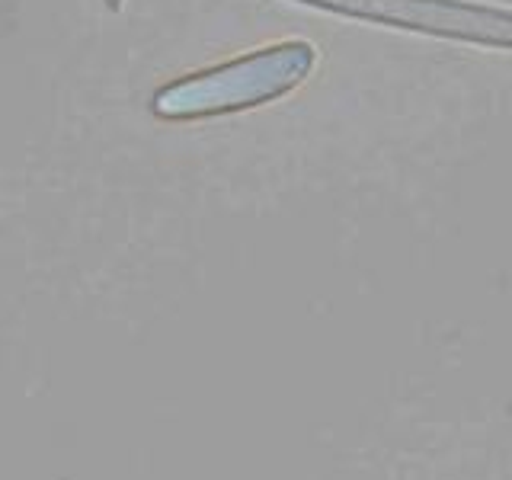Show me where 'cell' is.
Returning a JSON list of instances; mask_svg holds the SVG:
<instances>
[{
  "label": "cell",
  "mask_w": 512,
  "mask_h": 480,
  "mask_svg": "<svg viewBox=\"0 0 512 480\" xmlns=\"http://www.w3.org/2000/svg\"><path fill=\"white\" fill-rule=\"evenodd\" d=\"M314 61V45L308 42L269 45L160 87L151 96V112L167 122H192L266 106L292 93L311 74Z\"/></svg>",
  "instance_id": "1"
},
{
  "label": "cell",
  "mask_w": 512,
  "mask_h": 480,
  "mask_svg": "<svg viewBox=\"0 0 512 480\" xmlns=\"http://www.w3.org/2000/svg\"><path fill=\"white\" fill-rule=\"evenodd\" d=\"M311 4L368 16V20L410 23L416 29L448 32V36L461 39L512 45V13H493L461 4H432V0H311Z\"/></svg>",
  "instance_id": "2"
}]
</instances>
